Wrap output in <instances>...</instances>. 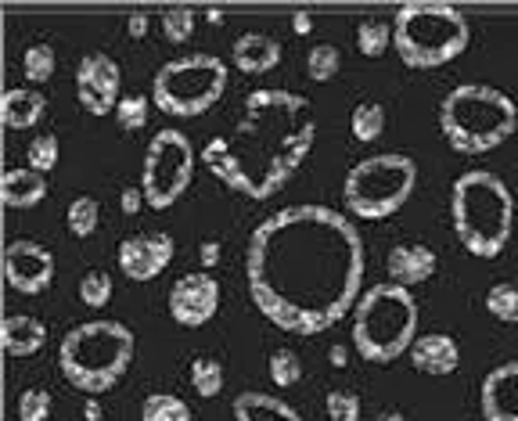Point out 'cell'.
I'll list each match as a JSON object with an SVG mask.
<instances>
[{"mask_svg":"<svg viewBox=\"0 0 518 421\" xmlns=\"http://www.w3.org/2000/svg\"><path fill=\"white\" fill-rule=\"evenodd\" d=\"M364 238L331 206L270 213L245 245V281L256 310L292 335H321L360 303Z\"/></svg>","mask_w":518,"mask_h":421,"instance_id":"1","label":"cell"},{"mask_svg":"<svg viewBox=\"0 0 518 421\" xmlns=\"http://www.w3.org/2000/svg\"><path fill=\"white\" fill-rule=\"evenodd\" d=\"M317 137L313 105L295 90H252L231 134L202 148V166L245 198H270L285 188Z\"/></svg>","mask_w":518,"mask_h":421,"instance_id":"2","label":"cell"},{"mask_svg":"<svg viewBox=\"0 0 518 421\" xmlns=\"http://www.w3.org/2000/svg\"><path fill=\"white\" fill-rule=\"evenodd\" d=\"M450 220H454L457 242L472 256L493 260L515 231V195L497 173L468 170L450 188Z\"/></svg>","mask_w":518,"mask_h":421,"instance_id":"3","label":"cell"},{"mask_svg":"<svg viewBox=\"0 0 518 421\" xmlns=\"http://www.w3.org/2000/svg\"><path fill=\"white\" fill-rule=\"evenodd\" d=\"M439 130L454 152H493L518 130V105L493 83H457L439 101Z\"/></svg>","mask_w":518,"mask_h":421,"instance_id":"4","label":"cell"},{"mask_svg":"<svg viewBox=\"0 0 518 421\" xmlns=\"http://www.w3.org/2000/svg\"><path fill=\"white\" fill-rule=\"evenodd\" d=\"M137 339L123 321H83L62 335L58 346V368L65 382L83 393H105L119 386L134 360Z\"/></svg>","mask_w":518,"mask_h":421,"instance_id":"5","label":"cell"},{"mask_svg":"<svg viewBox=\"0 0 518 421\" xmlns=\"http://www.w3.org/2000/svg\"><path fill=\"white\" fill-rule=\"evenodd\" d=\"M472 26L450 0H407L393 15V47L411 69H439L465 54Z\"/></svg>","mask_w":518,"mask_h":421,"instance_id":"6","label":"cell"},{"mask_svg":"<svg viewBox=\"0 0 518 421\" xmlns=\"http://www.w3.org/2000/svg\"><path fill=\"white\" fill-rule=\"evenodd\" d=\"M418 339V299L411 288L385 281L371 285L353 306V346L371 364H389L411 353Z\"/></svg>","mask_w":518,"mask_h":421,"instance_id":"7","label":"cell"},{"mask_svg":"<svg viewBox=\"0 0 518 421\" xmlns=\"http://www.w3.org/2000/svg\"><path fill=\"white\" fill-rule=\"evenodd\" d=\"M418 188V162L407 152H378L353 162L342 180V202L360 220H385Z\"/></svg>","mask_w":518,"mask_h":421,"instance_id":"8","label":"cell"},{"mask_svg":"<svg viewBox=\"0 0 518 421\" xmlns=\"http://www.w3.org/2000/svg\"><path fill=\"white\" fill-rule=\"evenodd\" d=\"M227 90V62L220 54H180L159 65L152 80V101L166 116H202L216 101L224 98Z\"/></svg>","mask_w":518,"mask_h":421,"instance_id":"9","label":"cell"},{"mask_svg":"<svg viewBox=\"0 0 518 421\" xmlns=\"http://www.w3.org/2000/svg\"><path fill=\"white\" fill-rule=\"evenodd\" d=\"M195 177V144L188 141L184 130H159L144 148V170L141 188L148 198V209H170L184 191L191 188Z\"/></svg>","mask_w":518,"mask_h":421,"instance_id":"10","label":"cell"},{"mask_svg":"<svg viewBox=\"0 0 518 421\" xmlns=\"http://www.w3.org/2000/svg\"><path fill=\"white\" fill-rule=\"evenodd\" d=\"M123 69L112 54L105 51H90L80 58L76 65V98H80L83 112L90 116H108V112H116L123 94Z\"/></svg>","mask_w":518,"mask_h":421,"instance_id":"11","label":"cell"},{"mask_svg":"<svg viewBox=\"0 0 518 421\" xmlns=\"http://www.w3.org/2000/svg\"><path fill=\"white\" fill-rule=\"evenodd\" d=\"M4 278L22 296H40L54 281V252L33 238H18L4 249Z\"/></svg>","mask_w":518,"mask_h":421,"instance_id":"12","label":"cell"},{"mask_svg":"<svg viewBox=\"0 0 518 421\" xmlns=\"http://www.w3.org/2000/svg\"><path fill=\"white\" fill-rule=\"evenodd\" d=\"M220 310V281L206 270L184 274L170 288V317L180 328H202Z\"/></svg>","mask_w":518,"mask_h":421,"instance_id":"13","label":"cell"},{"mask_svg":"<svg viewBox=\"0 0 518 421\" xmlns=\"http://www.w3.org/2000/svg\"><path fill=\"white\" fill-rule=\"evenodd\" d=\"M173 252H177V242L166 231L130 234L119 245V270L130 281H155L173 263Z\"/></svg>","mask_w":518,"mask_h":421,"instance_id":"14","label":"cell"},{"mask_svg":"<svg viewBox=\"0 0 518 421\" xmlns=\"http://www.w3.org/2000/svg\"><path fill=\"white\" fill-rule=\"evenodd\" d=\"M479 407L486 421H518V357L497 364L483 378Z\"/></svg>","mask_w":518,"mask_h":421,"instance_id":"15","label":"cell"},{"mask_svg":"<svg viewBox=\"0 0 518 421\" xmlns=\"http://www.w3.org/2000/svg\"><path fill=\"white\" fill-rule=\"evenodd\" d=\"M411 364L421 375H436V378L454 375L457 364H461V346H457V339L447 332H425L414 339Z\"/></svg>","mask_w":518,"mask_h":421,"instance_id":"16","label":"cell"},{"mask_svg":"<svg viewBox=\"0 0 518 421\" xmlns=\"http://www.w3.org/2000/svg\"><path fill=\"white\" fill-rule=\"evenodd\" d=\"M436 267H439V256L421 242L396 245V249H389V256H385L389 281H396V285H403V288L425 285V281L436 274Z\"/></svg>","mask_w":518,"mask_h":421,"instance_id":"17","label":"cell"},{"mask_svg":"<svg viewBox=\"0 0 518 421\" xmlns=\"http://www.w3.org/2000/svg\"><path fill=\"white\" fill-rule=\"evenodd\" d=\"M231 62L242 72H249V76H259V72H270L281 62V44L270 33H263V29H249V33L234 40Z\"/></svg>","mask_w":518,"mask_h":421,"instance_id":"18","label":"cell"},{"mask_svg":"<svg viewBox=\"0 0 518 421\" xmlns=\"http://www.w3.org/2000/svg\"><path fill=\"white\" fill-rule=\"evenodd\" d=\"M0 342L8 357H36L47 346V324L29 314H8L0 324Z\"/></svg>","mask_w":518,"mask_h":421,"instance_id":"19","label":"cell"},{"mask_svg":"<svg viewBox=\"0 0 518 421\" xmlns=\"http://www.w3.org/2000/svg\"><path fill=\"white\" fill-rule=\"evenodd\" d=\"M47 112V98L36 87H11L4 90L0 98V119L8 130H29L44 119Z\"/></svg>","mask_w":518,"mask_h":421,"instance_id":"20","label":"cell"},{"mask_svg":"<svg viewBox=\"0 0 518 421\" xmlns=\"http://www.w3.org/2000/svg\"><path fill=\"white\" fill-rule=\"evenodd\" d=\"M0 198L8 209H36L47 198V177L36 170H4L0 177Z\"/></svg>","mask_w":518,"mask_h":421,"instance_id":"21","label":"cell"},{"mask_svg":"<svg viewBox=\"0 0 518 421\" xmlns=\"http://www.w3.org/2000/svg\"><path fill=\"white\" fill-rule=\"evenodd\" d=\"M234 421H303V414L281 396L249 389L234 396Z\"/></svg>","mask_w":518,"mask_h":421,"instance_id":"22","label":"cell"},{"mask_svg":"<svg viewBox=\"0 0 518 421\" xmlns=\"http://www.w3.org/2000/svg\"><path fill=\"white\" fill-rule=\"evenodd\" d=\"M191 389H195L202 400H213V396L224 393V364L216 357H195L191 360Z\"/></svg>","mask_w":518,"mask_h":421,"instance_id":"23","label":"cell"},{"mask_svg":"<svg viewBox=\"0 0 518 421\" xmlns=\"http://www.w3.org/2000/svg\"><path fill=\"white\" fill-rule=\"evenodd\" d=\"M141 421H195V418H191L188 400H180L177 393H152L144 396Z\"/></svg>","mask_w":518,"mask_h":421,"instance_id":"24","label":"cell"},{"mask_svg":"<svg viewBox=\"0 0 518 421\" xmlns=\"http://www.w3.org/2000/svg\"><path fill=\"white\" fill-rule=\"evenodd\" d=\"M349 130L357 141H378L385 134V105L382 101H360L353 108V116H349Z\"/></svg>","mask_w":518,"mask_h":421,"instance_id":"25","label":"cell"},{"mask_svg":"<svg viewBox=\"0 0 518 421\" xmlns=\"http://www.w3.org/2000/svg\"><path fill=\"white\" fill-rule=\"evenodd\" d=\"M357 47L360 54L367 58H382L389 47H393V22H385V18H364L357 26Z\"/></svg>","mask_w":518,"mask_h":421,"instance_id":"26","label":"cell"},{"mask_svg":"<svg viewBox=\"0 0 518 421\" xmlns=\"http://www.w3.org/2000/svg\"><path fill=\"white\" fill-rule=\"evenodd\" d=\"M65 224L76 238H90L101 224V206L94 195H76L69 202V213H65Z\"/></svg>","mask_w":518,"mask_h":421,"instance_id":"27","label":"cell"},{"mask_svg":"<svg viewBox=\"0 0 518 421\" xmlns=\"http://www.w3.org/2000/svg\"><path fill=\"white\" fill-rule=\"evenodd\" d=\"M342 69V51L335 44H313L306 51V76L313 83H328L335 80Z\"/></svg>","mask_w":518,"mask_h":421,"instance_id":"28","label":"cell"},{"mask_svg":"<svg viewBox=\"0 0 518 421\" xmlns=\"http://www.w3.org/2000/svg\"><path fill=\"white\" fill-rule=\"evenodd\" d=\"M270 378H274V386L281 389H292L303 382V360H299V353L288 350V346H277L274 353H270Z\"/></svg>","mask_w":518,"mask_h":421,"instance_id":"29","label":"cell"},{"mask_svg":"<svg viewBox=\"0 0 518 421\" xmlns=\"http://www.w3.org/2000/svg\"><path fill=\"white\" fill-rule=\"evenodd\" d=\"M486 310H490L497 321L518 324V281H497V285L486 292Z\"/></svg>","mask_w":518,"mask_h":421,"instance_id":"30","label":"cell"},{"mask_svg":"<svg viewBox=\"0 0 518 421\" xmlns=\"http://www.w3.org/2000/svg\"><path fill=\"white\" fill-rule=\"evenodd\" d=\"M22 69H26L29 83H47L58 69V54H54L51 44H29L26 54H22Z\"/></svg>","mask_w":518,"mask_h":421,"instance_id":"31","label":"cell"},{"mask_svg":"<svg viewBox=\"0 0 518 421\" xmlns=\"http://www.w3.org/2000/svg\"><path fill=\"white\" fill-rule=\"evenodd\" d=\"M51 411H54V396L47 393V389L33 386L18 393V404H15L18 421H51Z\"/></svg>","mask_w":518,"mask_h":421,"instance_id":"32","label":"cell"},{"mask_svg":"<svg viewBox=\"0 0 518 421\" xmlns=\"http://www.w3.org/2000/svg\"><path fill=\"white\" fill-rule=\"evenodd\" d=\"M62 159V144H58V134H40L29 141V170L36 173H51Z\"/></svg>","mask_w":518,"mask_h":421,"instance_id":"33","label":"cell"},{"mask_svg":"<svg viewBox=\"0 0 518 421\" xmlns=\"http://www.w3.org/2000/svg\"><path fill=\"white\" fill-rule=\"evenodd\" d=\"M80 299L90 310H101V306L112 299V274H105V270H87L80 278Z\"/></svg>","mask_w":518,"mask_h":421,"instance_id":"34","label":"cell"},{"mask_svg":"<svg viewBox=\"0 0 518 421\" xmlns=\"http://www.w3.org/2000/svg\"><path fill=\"white\" fill-rule=\"evenodd\" d=\"M198 26V15L191 8H166L162 11V36L170 44H184Z\"/></svg>","mask_w":518,"mask_h":421,"instance_id":"35","label":"cell"},{"mask_svg":"<svg viewBox=\"0 0 518 421\" xmlns=\"http://www.w3.org/2000/svg\"><path fill=\"white\" fill-rule=\"evenodd\" d=\"M324 411H328L331 421H360V396L353 389H331L324 396Z\"/></svg>","mask_w":518,"mask_h":421,"instance_id":"36","label":"cell"},{"mask_svg":"<svg viewBox=\"0 0 518 421\" xmlns=\"http://www.w3.org/2000/svg\"><path fill=\"white\" fill-rule=\"evenodd\" d=\"M116 123L123 126V130H141V126L148 123V98H144V94H126L116 108Z\"/></svg>","mask_w":518,"mask_h":421,"instance_id":"37","label":"cell"},{"mask_svg":"<svg viewBox=\"0 0 518 421\" xmlns=\"http://www.w3.org/2000/svg\"><path fill=\"white\" fill-rule=\"evenodd\" d=\"M119 206H123L126 216L141 213V206H148V198H144V188H123V195H119Z\"/></svg>","mask_w":518,"mask_h":421,"instance_id":"38","label":"cell"},{"mask_svg":"<svg viewBox=\"0 0 518 421\" xmlns=\"http://www.w3.org/2000/svg\"><path fill=\"white\" fill-rule=\"evenodd\" d=\"M148 26H152V18L144 15V11H134V15H130V22H126L130 36H144V33H148Z\"/></svg>","mask_w":518,"mask_h":421,"instance_id":"39","label":"cell"},{"mask_svg":"<svg viewBox=\"0 0 518 421\" xmlns=\"http://www.w3.org/2000/svg\"><path fill=\"white\" fill-rule=\"evenodd\" d=\"M216 260H220V242L209 238V242H202V267H216Z\"/></svg>","mask_w":518,"mask_h":421,"instance_id":"40","label":"cell"},{"mask_svg":"<svg viewBox=\"0 0 518 421\" xmlns=\"http://www.w3.org/2000/svg\"><path fill=\"white\" fill-rule=\"evenodd\" d=\"M292 26H295V33H310V29H313V18L310 15H306V11H295V15H292Z\"/></svg>","mask_w":518,"mask_h":421,"instance_id":"41","label":"cell"},{"mask_svg":"<svg viewBox=\"0 0 518 421\" xmlns=\"http://www.w3.org/2000/svg\"><path fill=\"white\" fill-rule=\"evenodd\" d=\"M101 414H105V411H101L98 400H83V418H87V421H101Z\"/></svg>","mask_w":518,"mask_h":421,"instance_id":"42","label":"cell"},{"mask_svg":"<svg viewBox=\"0 0 518 421\" xmlns=\"http://www.w3.org/2000/svg\"><path fill=\"white\" fill-rule=\"evenodd\" d=\"M328 360H331V364H335V368H342V364H346V360H349V353H346V346H331V353H328Z\"/></svg>","mask_w":518,"mask_h":421,"instance_id":"43","label":"cell"},{"mask_svg":"<svg viewBox=\"0 0 518 421\" xmlns=\"http://www.w3.org/2000/svg\"><path fill=\"white\" fill-rule=\"evenodd\" d=\"M375 421H407V418H403L400 411H382V414H378Z\"/></svg>","mask_w":518,"mask_h":421,"instance_id":"44","label":"cell"}]
</instances>
